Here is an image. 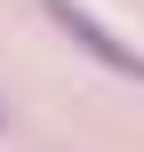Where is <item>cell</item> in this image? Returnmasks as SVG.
<instances>
[{"label": "cell", "mask_w": 144, "mask_h": 152, "mask_svg": "<svg viewBox=\"0 0 144 152\" xmlns=\"http://www.w3.org/2000/svg\"><path fill=\"white\" fill-rule=\"evenodd\" d=\"M40 16H48V24H56V32L80 48V56H96L104 72H128V80H144V56L128 48V40H112V32H104V24L80 8V0H40Z\"/></svg>", "instance_id": "6da1fadb"}]
</instances>
